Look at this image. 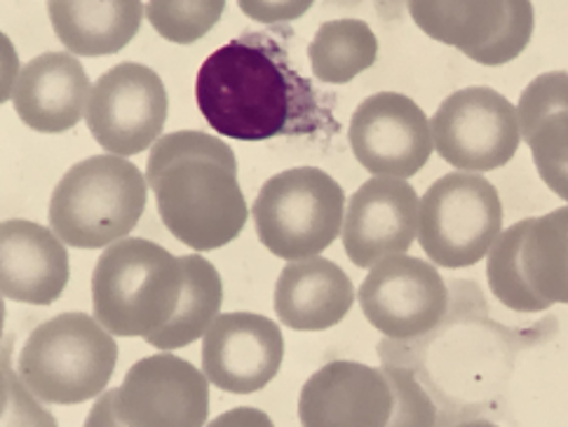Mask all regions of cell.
Instances as JSON below:
<instances>
[{
	"label": "cell",
	"mask_w": 568,
	"mask_h": 427,
	"mask_svg": "<svg viewBox=\"0 0 568 427\" xmlns=\"http://www.w3.org/2000/svg\"><path fill=\"white\" fill-rule=\"evenodd\" d=\"M207 125L235 141L303 136L334 128L317 92L273 33H242L212 52L195 78Z\"/></svg>",
	"instance_id": "1"
},
{
	"label": "cell",
	"mask_w": 568,
	"mask_h": 427,
	"mask_svg": "<svg viewBox=\"0 0 568 427\" xmlns=\"http://www.w3.org/2000/svg\"><path fill=\"white\" fill-rule=\"evenodd\" d=\"M146 181L165 228L195 252L226 247L250 218L235 153L214 134L181 130L160 136Z\"/></svg>",
	"instance_id": "2"
},
{
	"label": "cell",
	"mask_w": 568,
	"mask_h": 427,
	"mask_svg": "<svg viewBox=\"0 0 568 427\" xmlns=\"http://www.w3.org/2000/svg\"><path fill=\"white\" fill-rule=\"evenodd\" d=\"M181 292V258L141 237L109 244L92 273L94 317L120 338H146L165 327Z\"/></svg>",
	"instance_id": "3"
},
{
	"label": "cell",
	"mask_w": 568,
	"mask_h": 427,
	"mask_svg": "<svg viewBox=\"0 0 568 427\" xmlns=\"http://www.w3.org/2000/svg\"><path fill=\"white\" fill-rule=\"evenodd\" d=\"M149 181L123 155H94L73 165L50 200V226L67 247L101 250L128 237L144 216Z\"/></svg>",
	"instance_id": "4"
},
{
	"label": "cell",
	"mask_w": 568,
	"mask_h": 427,
	"mask_svg": "<svg viewBox=\"0 0 568 427\" xmlns=\"http://www.w3.org/2000/svg\"><path fill=\"white\" fill-rule=\"evenodd\" d=\"M118 364L113 334L97 317L62 313L31 332L19 355V378L45 404H83L99 397Z\"/></svg>",
	"instance_id": "5"
},
{
	"label": "cell",
	"mask_w": 568,
	"mask_h": 427,
	"mask_svg": "<svg viewBox=\"0 0 568 427\" xmlns=\"http://www.w3.org/2000/svg\"><path fill=\"white\" fill-rule=\"evenodd\" d=\"M263 247L284 261L320 256L343 231L346 195L324 170L294 167L263 183L254 207Z\"/></svg>",
	"instance_id": "6"
},
{
	"label": "cell",
	"mask_w": 568,
	"mask_h": 427,
	"mask_svg": "<svg viewBox=\"0 0 568 427\" xmlns=\"http://www.w3.org/2000/svg\"><path fill=\"white\" fill-rule=\"evenodd\" d=\"M500 228V195L477 172L446 174L420 200V247L442 268L475 266L489 254Z\"/></svg>",
	"instance_id": "7"
},
{
	"label": "cell",
	"mask_w": 568,
	"mask_h": 427,
	"mask_svg": "<svg viewBox=\"0 0 568 427\" xmlns=\"http://www.w3.org/2000/svg\"><path fill=\"white\" fill-rule=\"evenodd\" d=\"M435 151L460 172L507 165L521 144L517 109L491 88H465L446 96L430 120Z\"/></svg>",
	"instance_id": "8"
},
{
	"label": "cell",
	"mask_w": 568,
	"mask_h": 427,
	"mask_svg": "<svg viewBox=\"0 0 568 427\" xmlns=\"http://www.w3.org/2000/svg\"><path fill=\"white\" fill-rule=\"evenodd\" d=\"M168 120V90L162 78L125 61L99 75L88 101L85 122L97 144L113 155L149 151Z\"/></svg>",
	"instance_id": "9"
},
{
	"label": "cell",
	"mask_w": 568,
	"mask_h": 427,
	"mask_svg": "<svg viewBox=\"0 0 568 427\" xmlns=\"http://www.w3.org/2000/svg\"><path fill=\"white\" fill-rule=\"evenodd\" d=\"M359 308L383 336L407 340L439 327L449 292L433 263L395 254L378 261L364 277Z\"/></svg>",
	"instance_id": "10"
},
{
	"label": "cell",
	"mask_w": 568,
	"mask_h": 427,
	"mask_svg": "<svg viewBox=\"0 0 568 427\" xmlns=\"http://www.w3.org/2000/svg\"><path fill=\"white\" fill-rule=\"evenodd\" d=\"M118 425L200 427L210 418V378L170 353L139 359L115 388Z\"/></svg>",
	"instance_id": "11"
},
{
	"label": "cell",
	"mask_w": 568,
	"mask_h": 427,
	"mask_svg": "<svg viewBox=\"0 0 568 427\" xmlns=\"http://www.w3.org/2000/svg\"><path fill=\"white\" fill-rule=\"evenodd\" d=\"M351 149L359 165L374 176L412 179L435 151L430 120L414 99L397 92H381L355 109Z\"/></svg>",
	"instance_id": "12"
},
{
	"label": "cell",
	"mask_w": 568,
	"mask_h": 427,
	"mask_svg": "<svg viewBox=\"0 0 568 427\" xmlns=\"http://www.w3.org/2000/svg\"><path fill=\"white\" fill-rule=\"evenodd\" d=\"M282 357L280 327L258 313H223L202 336V372L223 393L252 395L266 388Z\"/></svg>",
	"instance_id": "13"
},
{
	"label": "cell",
	"mask_w": 568,
	"mask_h": 427,
	"mask_svg": "<svg viewBox=\"0 0 568 427\" xmlns=\"http://www.w3.org/2000/svg\"><path fill=\"white\" fill-rule=\"evenodd\" d=\"M397 395L388 369L359 362H332L317 369L298 397V418L308 427L393 425Z\"/></svg>",
	"instance_id": "14"
},
{
	"label": "cell",
	"mask_w": 568,
	"mask_h": 427,
	"mask_svg": "<svg viewBox=\"0 0 568 427\" xmlns=\"http://www.w3.org/2000/svg\"><path fill=\"white\" fill-rule=\"evenodd\" d=\"M420 200L407 179L374 176L355 191L343 216V250L357 268L407 254L418 237Z\"/></svg>",
	"instance_id": "15"
},
{
	"label": "cell",
	"mask_w": 568,
	"mask_h": 427,
	"mask_svg": "<svg viewBox=\"0 0 568 427\" xmlns=\"http://www.w3.org/2000/svg\"><path fill=\"white\" fill-rule=\"evenodd\" d=\"M71 277L64 240L40 223L8 218L0 226V292L8 301L50 305Z\"/></svg>",
	"instance_id": "16"
},
{
	"label": "cell",
	"mask_w": 568,
	"mask_h": 427,
	"mask_svg": "<svg viewBox=\"0 0 568 427\" xmlns=\"http://www.w3.org/2000/svg\"><path fill=\"white\" fill-rule=\"evenodd\" d=\"M92 94L90 75L69 52H48L19 71L12 104L27 128L43 134H62L88 113Z\"/></svg>",
	"instance_id": "17"
},
{
	"label": "cell",
	"mask_w": 568,
	"mask_h": 427,
	"mask_svg": "<svg viewBox=\"0 0 568 427\" xmlns=\"http://www.w3.org/2000/svg\"><path fill=\"white\" fill-rule=\"evenodd\" d=\"M355 289L334 261L311 256L290 261L275 284V313L294 332H324L346 319Z\"/></svg>",
	"instance_id": "18"
},
{
	"label": "cell",
	"mask_w": 568,
	"mask_h": 427,
	"mask_svg": "<svg viewBox=\"0 0 568 427\" xmlns=\"http://www.w3.org/2000/svg\"><path fill=\"white\" fill-rule=\"evenodd\" d=\"M517 118L540 179L568 202V73H542L526 85Z\"/></svg>",
	"instance_id": "19"
},
{
	"label": "cell",
	"mask_w": 568,
	"mask_h": 427,
	"mask_svg": "<svg viewBox=\"0 0 568 427\" xmlns=\"http://www.w3.org/2000/svg\"><path fill=\"white\" fill-rule=\"evenodd\" d=\"M62 45L78 57H109L132 43L144 22L141 0H48Z\"/></svg>",
	"instance_id": "20"
},
{
	"label": "cell",
	"mask_w": 568,
	"mask_h": 427,
	"mask_svg": "<svg viewBox=\"0 0 568 427\" xmlns=\"http://www.w3.org/2000/svg\"><path fill=\"white\" fill-rule=\"evenodd\" d=\"M414 24L442 45L473 57L498 35L505 17V0H407Z\"/></svg>",
	"instance_id": "21"
},
{
	"label": "cell",
	"mask_w": 568,
	"mask_h": 427,
	"mask_svg": "<svg viewBox=\"0 0 568 427\" xmlns=\"http://www.w3.org/2000/svg\"><path fill=\"white\" fill-rule=\"evenodd\" d=\"M179 258L184 266V292H181L176 311L165 327L146 336V343L162 353L181 350L205 336L221 315L223 303V284L214 263L200 254Z\"/></svg>",
	"instance_id": "22"
},
{
	"label": "cell",
	"mask_w": 568,
	"mask_h": 427,
	"mask_svg": "<svg viewBox=\"0 0 568 427\" xmlns=\"http://www.w3.org/2000/svg\"><path fill=\"white\" fill-rule=\"evenodd\" d=\"M313 75L322 83L346 85L355 75L374 67L378 38L362 19L324 22L308 45Z\"/></svg>",
	"instance_id": "23"
},
{
	"label": "cell",
	"mask_w": 568,
	"mask_h": 427,
	"mask_svg": "<svg viewBox=\"0 0 568 427\" xmlns=\"http://www.w3.org/2000/svg\"><path fill=\"white\" fill-rule=\"evenodd\" d=\"M524 273L550 303H568V207L531 218L521 250Z\"/></svg>",
	"instance_id": "24"
},
{
	"label": "cell",
	"mask_w": 568,
	"mask_h": 427,
	"mask_svg": "<svg viewBox=\"0 0 568 427\" xmlns=\"http://www.w3.org/2000/svg\"><path fill=\"white\" fill-rule=\"evenodd\" d=\"M529 226L531 218H524L498 235L494 247L486 254L489 256V263H486V277H489L491 294L505 305V308L517 313H542L550 308L552 303L534 289V284L526 277L521 263V250Z\"/></svg>",
	"instance_id": "25"
},
{
	"label": "cell",
	"mask_w": 568,
	"mask_h": 427,
	"mask_svg": "<svg viewBox=\"0 0 568 427\" xmlns=\"http://www.w3.org/2000/svg\"><path fill=\"white\" fill-rule=\"evenodd\" d=\"M226 10V0H149L146 19L160 38L191 45L205 38Z\"/></svg>",
	"instance_id": "26"
},
{
	"label": "cell",
	"mask_w": 568,
	"mask_h": 427,
	"mask_svg": "<svg viewBox=\"0 0 568 427\" xmlns=\"http://www.w3.org/2000/svg\"><path fill=\"white\" fill-rule=\"evenodd\" d=\"M507 3V17L498 31V35L489 45L477 50L470 59L484 67H503L507 61L517 59L526 45L531 43L536 14L531 0H505Z\"/></svg>",
	"instance_id": "27"
},
{
	"label": "cell",
	"mask_w": 568,
	"mask_h": 427,
	"mask_svg": "<svg viewBox=\"0 0 568 427\" xmlns=\"http://www.w3.org/2000/svg\"><path fill=\"white\" fill-rule=\"evenodd\" d=\"M388 374L397 395V411L393 425H430L435 420V409L430 399L418 388L414 376L402 369H388Z\"/></svg>",
	"instance_id": "28"
},
{
	"label": "cell",
	"mask_w": 568,
	"mask_h": 427,
	"mask_svg": "<svg viewBox=\"0 0 568 427\" xmlns=\"http://www.w3.org/2000/svg\"><path fill=\"white\" fill-rule=\"evenodd\" d=\"M315 0H237L240 10L261 24H287L306 14Z\"/></svg>",
	"instance_id": "29"
},
{
	"label": "cell",
	"mask_w": 568,
	"mask_h": 427,
	"mask_svg": "<svg viewBox=\"0 0 568 427\" xmlns=\"http://www.w3.org/2000/svg\"><path fill=\"white\" fill-rule=\"evenodd\" d=\"M88 425H118V411H115V390H109L101 395V399L94 404L90 411Z\"/></svg>",
	"instance_id": "30"
},
{
	"label": "cell",
	"mask_w": 568,
	"mask_h": 427,
	"mask_svg": "<svg viewBox=\"0 0 568 427\" xmlns=\"http://www.w3.org/2000/svg\"><path fill=\"white\" fill-rule=\"evenodd\" d=\"M336 3H338V6H355L357 0H336ZM376 3H378L381 12L385 14V12H388L390 8H393V12H397V6H399V3H404V0H376Z\"/></svg>",
	"instance_id": "31"
}]
</instances>
